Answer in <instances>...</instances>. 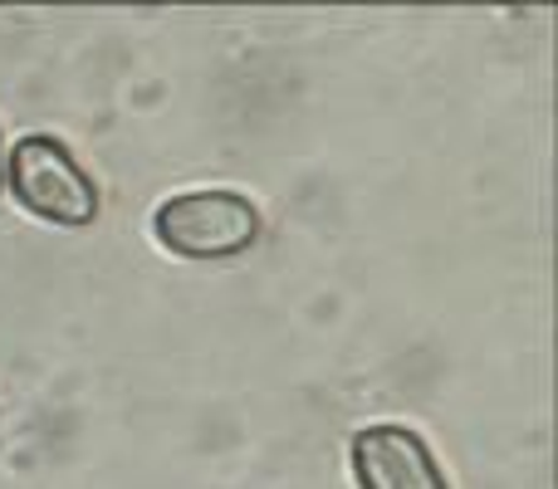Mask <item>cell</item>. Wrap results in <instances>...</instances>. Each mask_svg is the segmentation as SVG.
Here are the masks:
<instances>
[{
	"label": "cell",
	"instance_id": "cell-4",
	"mask_svg": "<svg viewBox=\"0 0 558 489\" xmlns=\"http://www.w3.org/2000/svg\"><path fill=\"white\" fill-rule=\"evenodd\" d=\"M0 186H5V182H0Z\"/></svg>",
	"mask_w": 558,
	"mask_h": 489
},
{
	"label": "cell",
	"instance_id": "cell-3",
	"mask_svg": "<svg viewBox=\"0 0 558 489\" xmlns=\"http://www.w3.org/2000/svg\"><path fill=\"white\" fill-rule=\"evenodd\" d=\"M353 480L357 489H446L432 445L412 426H367L353 436Z\"/></svg>",
	"mask_w": 558,
	"mask_h": 489
},
{
	"label": "cell",
	"instance_id": "cell-2",
	"mask_svg": "<svg viewBox=\"0 0 558 489\" xmlns=\"http://www.w3.org/2000/svg\"><path fill=\"white\" fill-rule=\"evenodd\" d=\"M153 235L182 259H231L260 241V211L241 192H182L153 211Z\"/></svg>",
	"mask_w": 558,
	"mask_h": 489
},
{
	"label": "cell",
	"instance_id": "cell-1",
	"mask_svg": "<svg viewBox=\"0 0 558 489\" xmlns=\"http://www.w3.org/2000/svg\"><path fill=\"white\" fill-rule=\"evenodd\" d=\"M0 182L15 192V201L25 206L35 221L49 225H94L98 221V186L94 176H84V167L69 157V147L49 133L15 137L5 157V176Z\"/></svg>",
	"mask_w": 558,
	"mask_h": 489
}]
</instances>
